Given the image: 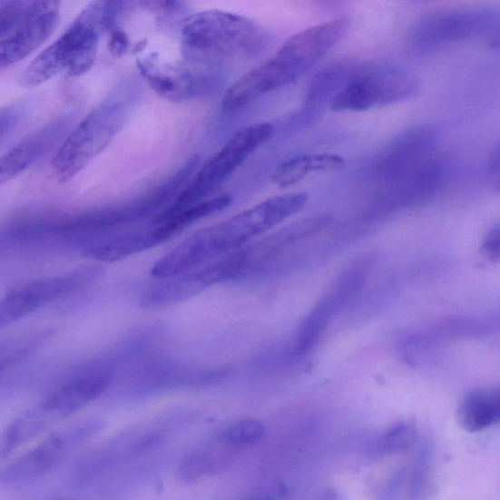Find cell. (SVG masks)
I'll return each instance as SVG.
<instances>
[{"instance_id": "cell-1", "label": "cell", "mask_w": 500, "mask_h": 500, "mask_svg": "<svg viewBox=\"0 0 500 500\" xmlns=\"http://www.w3.org/2000/svg\"><path fill=\"white\" fill-rule=\"evenodd\" d=\"M352 24L350 17H338L291 35L275 54L227 89L221 103L223 112H237L265 94L297 83L343 40Z\"/></svg>"}, {"instance_id": "cell-2", "label": "cell", "mask_w": 500, "mask_h": 500, "mask_svg": "<svg viewBox=\"0 0 500 500\" xmlns=\"http://www.w3.org/2000/svg\"><path fill=\"white\" fill-rule=\"evenodd\" d=\"M140 94L135 79L124 80L73 127L53 160L60 182L82 172L112 143L130 118Z\"/></svg>"}, {"instance_id": "cell-3", "label": "cell", "mask_w": 500, "mask_h": 500, "mask_svg": "<svg viewBox=\"0 0 500 500\" xmlns=\"http://www.w3.org/2000/svg\"><path fill=\"white\" fill-rule=\"evenodd\" d=\"M113 4L87 5L53 44L45 48L25 69L24 86L42 85L61 74L73 78L91 71L96 61L103 32L110 25Z\"/></svg>"}, {"instance_id": "cell-4", "label": "cell", "mask_w": 500, "mask_h": 500, "mask_svg": "<svg viewBox=\"0 0 500 500\" xmlns=\"http://www.w3.org/2000/svg\"><path fill=\"white\" fill-rule=\"evenodd\" d=\"M266 43V33L258 23L221 10L191 15L181 32L184 53L195 61L252 57L260 53Z\"/></svg>"}, {"instance_id": "cell-5", "label": "cell", "mask_w": 500, "mask_h": 500, "mask_svg": "<svg viewBox=\"0 0 500 500\" xmlns=\"http://www.w3.org/2000/svg\"><path fill=\"white\" fill-rule=\"evenodd\" d=\"M274 126L259 123L240 128L205 162L168 209L157 218L173 215L210 197L274 135Z\"/></svg>"}, {"instance_id": "cell-6", "label": "cell", "mask_w": 500, "mask_h": 500, "mask_svg": "<svg viewBox=\"0 0 500 500\" xmlns=\"http://www.w3.org/2000/svg\"><path fill=\"white\" fill-rule=\"evenodd\" d=\"M59 20L57 2L0 3V68L33 54L54 34Z\"/></svg>"}, {"instance_id": "cell-7", "label": "cell", "mask_w": 500, "mask_h": 500, "mask_svg": "<svg viewBox=\"0 0 500 500\" xmlns=\"http://www.w3.org/2000/svg\"><path fill=\"white\" fill-rule=\"evenodd\" d=\"M417 79L407 71L378 67L358 72L343 81L331 94L333 112H365L395 104L415 95Z\"/></svg>"}, {"instance_id": "cell-8", "label": "cell", "mask_w": 500, "mask_h": 500, "mask_svg": "<svg viewBox=\"0 0 500 500\" xmlns=\"http://www.w3.org/2000/svg\"><path fill=\"white\" fill-rule=\"evenodd\" d=\"M98 265L85 266L73 272L37 279L16 288L0 303V327L18 322L41 308L91 285L103 274Z\"/></svg>"}, {"instance_id": "cell-9", "label": "cell", "mask_w": 500, "mask_h": 500, "mask_svg": "<svg viewBox=\"0 0 500 500\" xmlns=\"http://www.w3.org/2000/svg\"><path fill=\"white\" fill-rule=\"evenodd\" d=\"M98 430L96 423H87L55 433L29 453H25L3 472V481L19 483L42 477L55 469L74 447Z\"/></svg>"}, {"instance_id": "cell-10", "label": "cell", "mask_w": 500, "mask_h": 500, "mask_svg": "<svg viewBox=\"0 0 500 500\" xmlns=\"http://www.w3.org/2000/svg\"><path fill=\"white\" fill-rule=\"evenodd\" d=\"M138 68L153 92L173 103L195 100L208 93L211 86V76L202 71L165 61L157 55L140 59Z\"/></svg>"}, {"instance_id": "cell-11", "label": "cell", "mask_w": 500, "mask_h": 500, "mask_svg": "<svg viewBox=\"0 0 500 500\" xmlns=\"http://www.w3.org/2000/svg\"><path fill=\"white\" fill-rule=\"evenodd\" d=\"M491 15L479 10L454 9L423 17L414 32L413 42L420 50H432L466 40L490 23Z\"/></svg>"}, {"instance_id": "cell-12", "label": "cell", "mask_w": 500, "mask_h": 500, "mask_svg": "<svg viewBox=\"0 0 500 500\" xmlns=\"http://www.w3.org/2000/svg\"><path fill=\"white\" fill-rule=\"evenodd\" d=\"M74 114L64 113L23 138L0 161V183L12 181L28 171L56 147L59 149L70 133Z\"/></svg>"}, {"instance_id": "cell-13", "label": "cell", "mask_w": 500, "mask_h": 500, "mask_svg": "<svg viewBox=\"0 0 500 500\" xmlns=\"http://www.w3.org/2000/svg\"><path fill=\"white\" fill-rule=\"evenodd\" d=\"M367 274L368 268L363 264L350 268L319 301L300 328L297 345L299 355L310 353L315 348L332 317L360 289Z\"/></svg>"}, {"instance_id": "cell-14", "label": "cell", "mask_w": 500, "mask_h": 500, "mask_svg": "<svg viewBox=\"0 0 500 500\" xmlns=\"http://www.w3.org/2000/svg\"><path fill=\"white\" fill-rule=\"evenodd\" d=\"M439 132L432 125L412 128L387 148L380 162L381 173L393 182L398 181L435 155Z\"/></svg>"}, {"instance_id": "cell-15", "label": "cell", "mask_w": 500, "mask_h": 500, "mask_svg": "<svg viewBox=\"0 0 500 500\" xmlns=\"http://www.w3.org/2000/svg\"><path fill=\"white\" fill-rule=\"evenodd\" d=\"M111 382L108 370L94 368L84 370L62 384L42 403L59 420L66 418L99 398Z\"/></svg>"}, {"instance_id": "cell-16", "label": "cell", "mask_w": 500, "mask_h": 500, "mask_svg": "<svg viewBox=\"0 0 500 500\" xmlns=\"http://www.w3.org/2000/svg\"><path fill=\"white\" fill-rule=\"evenodd\" d=\"M348 162L335 153L302 155L281 163L273 173L272 182L279 187L287 188L315 174L342 171Z\"/></svg>"}, {"instance_id": "cell-17", "label": "cell", "mask_w": 500, "mask_h": 500, "mask_svg": "<svg viewBox=\"0 0 500 500\" xmlns=\"http://www.w3.org/2000/svg\"><path fill=\"white\" fill-rule=\"evenodd\" d=\"M232 201L233 199L229 195L217 196L191 205V207L173 215L156 218L152 228L153 236L161 245V243L181 233L183 230L191 224L226 210L232 204Z\"/></svg>"}, {"instance_id": "cell-18", "label": "cell", "mask_w": 500, "mask_h": 500, "mask_svg": "<svg viewBox=\"0 0 500 500\" xmlns=\"http://www.w3.org/2000/svg\"><path fill=\"white\" fill-rule=\"evenodd\" d=\"M159 246L152 230L125 233L97 242L85 250L87 258L101 262H117L130 256L146 251Z\"/></svg>"}, {"instance_id": "cell-19", "label": "cell", "mask_w": 500, "mask_h": 500, "mask_svg": "<svg viewBox=\"0 0 500 500\" xmlns=\"http://www.w3.org/2000/svg\"><path fill=\"white\" fill-rule=\"evenodd\" d=\"M457 418L461 427L472 433L496 425L499 420L493 393L470 392L458 407Z\"/></svg>"}, {"instance_id": "cell-20", "label": "cell", "mask_w": 500, "mask_h": 500, "mask_svg": "<svg viewBox=\"0 0 500 500\" xmlns=\"http://www.w3.org/2000/svg\"><path fill=\"white\" fill-rule=\"evenodd\" d=\"M417 429L413 422L396 423L382 435L379 451L384 455L401 454L413 447L417 440Z\"/></svg>"}, {"instance_id": "cell-21", "label": "cell", "mask_w": 500, "mask_h": 500, "mask_svg": "<svg viewBox=\"0 0 500 500\" xmlns=\"http://www.w3.org/2000/svg\"><path fill=\"white\" fill-rule=\"evenodd\" d=\"M265 435L262 423L255 419H242L230 426L224 439L234 446H250L260 442Z\"/></svg>"}, {"instance_id": "cell-22", "label": "cell", "mask_w": 500, "mask_h": 500, "mask_svg": "<svg viewBox=\"0 0 500 500\" xmlns=\"http://www.w3.org/2000/svg\"><path fill=\"white\" fill-rule=\"evenodd\" d=\"M216 466V458L211 453H194L190 455L183 460V463L179 468L181 476L188 481L193 482L209 475Z\"/></svg>"}, {"instance_id": "cell-23", "label": "cell", "mask_w": 500, "mask_h": 500, "mask_svg": "<svg viewBox=\"0 0 500 500\" xmlns=\"http://www.w3.org/2000/svg\"><path fill=\"white\" fill-rule=\"evenodd\" d=\"M483 251L492 260H500V223L492 228L485 237Z\"/></svg>"}, {"instance_id": "cell-24", "label": "cell", "mask_w": 500, "mask_h": 500, "mask_svg": "<svg viewBox=\"0 0 500 500\" xmlns=\"http://www.w3.org/2000/svg\"><path fill=\"white\" fill-rule=\"evenodd\" d=\"M130 45L126 34L120 30L113 31L110 37L109 47L113 55H123Z\"/></svg>"}, {"instance_id": "cell-25", "label": "cell", "mask_w": 500, "mask_h": 500, "mask_svg": "<svg viewBox=\"0 0 500 500\" xmlns=\"http://www.w3.org/2000/svg\"><path fill=\"white\" fill-rule=\"evenodd\" d=\"M489 168L491 172L500 173V142L492 152L489 160Z\"/></svg>"}, {"instance_id": "cell-26", "label": "cell", "mask_w": 500, "mask_h": 500, "mask_svg": "<svg viewBox=\"0 0 500 500\" xmlns=\"http://www.w3.org/2000/svg\"><path fill=\"white\" fill-rule=\"evenodd\" d=\"M318 500H345L343 495L336 489H326Z\"/></svg>"}, {"instance_id": "cell-27", "label": "cell", "mask_w": 500, "mask_h": 500, "mask_svg": "<svg viewBox=\"0 0 500 500\" xmlns=\"http://www.w3.org/2000/svg\"><path fill=\"white\" fill-rule=\"evenodd\" d=\"M493 395H494V399H495V403L497 410L498 420L500 422V389L494 392Z\"/></svg>"}, {"instance_id": "cell-28", "label": "cell", "mask_w": 500, "mask_h": 500, "mask_svg": "<svg viewBox=\"0 0 500 500\" xmlns=\"http://www.w3.org/2000/svg\"><path fill=\"white\" fill-rule=\"evenodd\" d=\"M495 189L499 191L500 193V173L497 174V177H496V181H495Z\"/></svg>"}, {"instance_id": "cell-29", "label": "cell", "mask_w": 500, "mask_h": 500, "mask_svg": "<svg viewBox=\"0 0 500 500\" xmlns=\"http://www.w3.org/2000/svg\"><path fill=\"white\" fill-rule=\"evenodd\" d=\"M61 500H72V499H61Z\"/></svg>"}, {"instance_id": "cell-30", "label": "cell", "mask_w": 500, "mask_h": 500, "mask_svg": "<svg viewBox=\"0 0 500 500\" xmlns=\"http://www.w3.org/2000/svg\"><path fill=\"white\" fill-rule=\"evenodd\" d=\"M259 500V499H258Z\"/></svg>"}]
</instances>
